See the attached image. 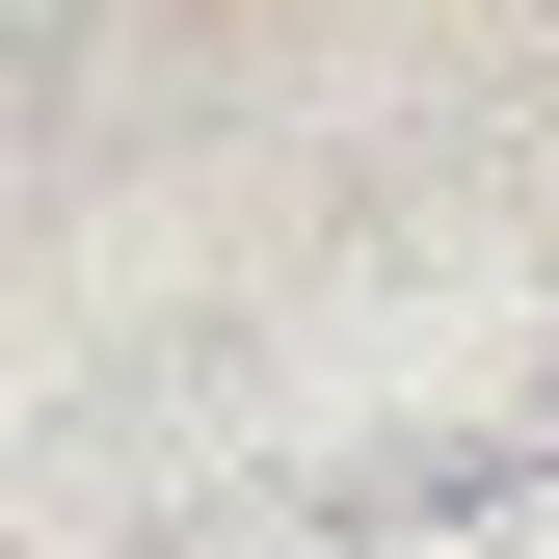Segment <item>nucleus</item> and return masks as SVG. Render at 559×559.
<instances>
[]
</instances>
